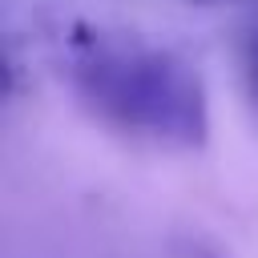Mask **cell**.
I'll return each instance as SVG.
<instances>
[{"instance_id":"obj_1","label":"cell","mask_w":258,"mask_h":258,"mask_svg":"<svg viewBox=\"0 0 258 258\" xmlns=\"http://www.w3.org/2000/svg\"><path fill=\"white\" fill-rule=\"evenodd\" d=\"M77 85L105 117L129 129L173 141H202L206 133L202 81L165 52L93 40L77 60Z\"/></svg>"},{"instance_id":"obj_2","label":"cell","mask_w":258,"mask_h":258,"mask_svg":"<svg viewBox=\"0 0 258 258\" xmlns=\"http://www.w3.org/2000/svg\"><path fill=\"white\" fill-rule=\"evenodd\" d=\"M250 81H254V93H258V40L250 48Z\"/></svg>"}]
</instances>
